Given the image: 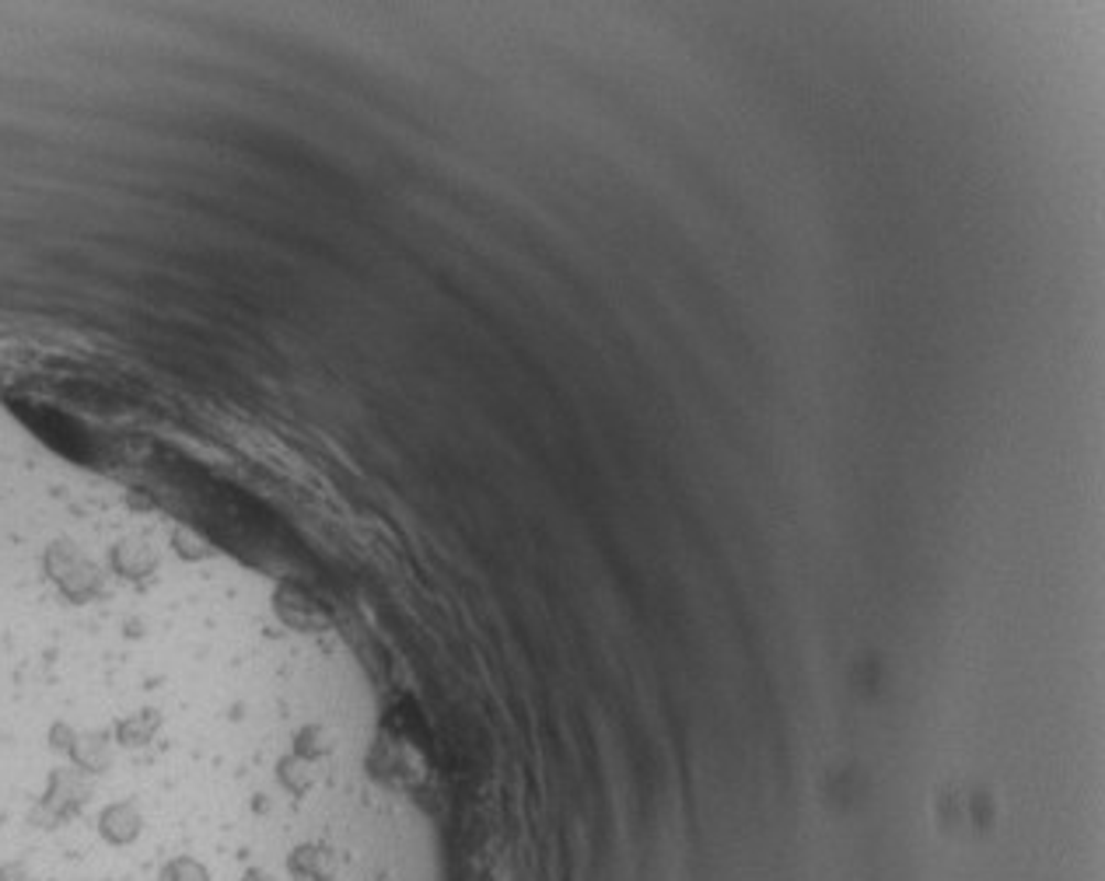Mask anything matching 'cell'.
Wrapping results in <instances>:
<instances>
[{
	"label": "cell",
	"instance_id": "obj_1",
	"mask_svg": "<svg viewBox=\"0 0 1105 881\" xmlns=\"http://www.w3.org/2000/svg\"><path fill=\"white\" fill-rule=\"evenodd\" d=\"M141 833H144V815L133 801H109L98 812V836L112 847H130Z\"/></svg>",
	"mask_w": 1105,
	"mask_h": 881
},
{
	"label": "cell",
	"instance_id": "obj_2",
	"mask_svg": "<svg viewBox=\"0 0 1105 881\" xmlns=\"http://www.w3.org/2000/svg\"><path fill=\"white\" fill-rule=\"evenodd\" d=\"M165 878L168 881H210L207 868L193 857H175L168 865V871H165Z\"/></svg>",
	"mask_w": 1105,
	"mask_h": 881
},
{
	"label": "cell",
	"instance_id": "obj_3",
	"mask_svg": "<svg viewBox=\"0 0 1105 881\" xmlns=\"http://www.w3.org/2000/svg\"><path fill=\"white\" fill-rule=\"evenodd\" d=\"M0 881H32L29 865L25 860H8V865H0Z\"/></svg>",
	"mask_w": 1105,
	"mask_h": 881
},
{
	"label": "cell",
	"instance_id": "obj_4",
	"mask_svg": "<svg viewBox=\"0 0 1105 881\" xmlns=\"http://www.w3.org/2000/svg\"><path fill=\"white\" fill-rule=\"evenodd\" d=\"M245 881H273V878H270V874H260V871H249Z\"/></svg>",
	"mask_w": 1105,
	"mask_h": 881
}]
</instances>
